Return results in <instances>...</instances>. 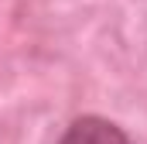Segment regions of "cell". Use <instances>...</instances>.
<instances>
[{"mask_svg":"<svg viewBox=\"0 0 147 144\" xmlns=\"http://www.w3.org/2000/svg\"><path fill=\"white\" fill-rule=\"evenodd\" d=\"M58 144H130V137L120 124L89 113V117H75L58 137Z\"/></svg>","mask_w":147,"mask_h":144,"instance_id":"1","label":"cell"}]
</instances>
